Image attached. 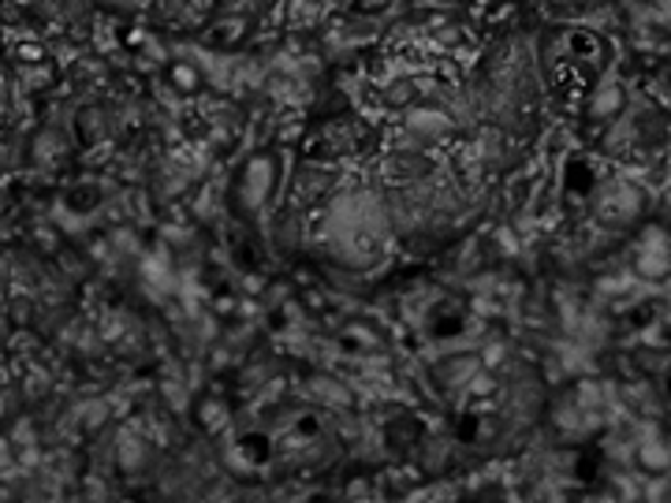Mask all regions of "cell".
I'll return each mask as SVG.
<instances>
[{"label":"cell","instance_id":"cell-1","mask_svg":"<svg viewBox=\"0 0 671 503\" xmlns=\"http://www.w3.org/2000/svg\"><path fill=\"white\" fill-rule=\"evenodd\" d=\"M594 213H597L600 224H608V228L630 224V221H635V216L641 213V194H638V186H630L627 180H611L605 191L597 194Z\"/></svg>","mask_w":671,"mask_h":503},{"label":"cell","instance_id":"cell-2","mask_svg":"<svg viewBox=\"0 0 671 503\" xmlns=\"http://www.w3.org/2000/svg\"><path fill=\"white\" fill-rule=\"evenodd\" d=\"M630 269H635L638 280H649V283H660L671 276V250H668V235L664 232H646L641 235V246L630 258Z\"/></svg>","mask_w":671,"mask_h":503},{"label":"cell","instance_id":"cell-3","mask_svg":"<svg viewBox=\"0 0 671 503\" xmlns=\"http://www.w3.org/2000/svg\"><path fill=\"white\" fill-rule=\"evenodd\" d=\"M273 175H276L273 157H254L251 168H246V180H243V199L251 202V205H258V202L269 199Z\"/></svg>","mask_w":671,"mask_h":503},{"label":"cell","instance_id":"cell-4","mask_svg":"<svg viewBox=\"0 0 671 503\" xmlns=\"http://www.w3.org/2000/svg\"><path fill=\"white\" fill-rule=\"evenodd\" d=\"M627 105V90L619 83H600L594 97H589V116H597V120H611V116H619Z\"/></svg>","mask_w":671,"mask_h":503},{"label":"cell","instance_id":"cell-5","mask_svg":"<svg viewBox=\"0 0 671 503\" xmlns=\"http://www.w3.org/2000/svg\"><path fill=\"white\" fill-rule=\"evenodd\" d=\"M407 127L418 138H440L444 131H451V120L440 113V108H411Z\"/></svg>","mask_w":671,"mask_h":503},{"label":"cell","instance_id":"cell-6","mask_svg":"<svg viewBox=\"0 0 671 503\" xmlns=\"http://www.w3.org/2000/svg\"><path fill=\"white\" fill-rule=\"evenodd\" d=\"M638 467L646 473H668L671 470V448L657 437L641 440L638 443Z\"/></svg>","mask_w":671,"mask_h":503},{"label":"cell","instance_id":"cell-7","mask_svg":"<svg viewBox=\"0 0 671 503\" xmlns=\"http://www.w3.org/2000/svg\"><path fill=\"white\" fill-rule=\"evenodd\" d=\"M172 86L175 90H183V94H194L202 86V72L199 67H191V64H172Z\"/></svg>","mask_w":671,"mask_h":503},{"label":"cell","instance_id":"cell-8","mask_svg":"<svg viewBox=\"0 0 671 503\" xmlns=\"http://www.w3.org/2000/svg\"><path fill=\"white\" fill-rule=\"evenodd\" d=\"M224 421H228V410L221 407V403H205V407L199 410V426H205L210 432H216L224 426Z\"/></svg>","mask_w":671,"mask_h":503},{"label":"cell","instance_id":"cell-9","mask_svg":"<svg viewBox=\"0 0 671 503\" xmlns=\"http://www.w3.org/2000/svg\"><path fill=\"white\" fill-rule=\"evenodd\" d=\"M19 56H23V61L26 64H38V61H42V45H19Z\"/></svg>","mask_w":671,"mask_h":503},{"label":"cell","instance_id":"cell-10","mask_svg":"<svg viewBox=\"0 0 671 503\" xmlns=\"http://www.w3.org/2000/svg\"><path fill=\"white\" fill-rule=\"evenodd\" d=\"M23 75H31V78H26V86H45V83H49V72H45V67H34V72H23Z\"/></svg>","mask_w":671,"mask_h":503},{"label":"cell","instance_id":"cell-11","mask_svg":"<svg viewBox=\"0 0 671 503\" xmlns=\"http://www.w3.org/2000/svg\"><path fill=\"white\" fill-rule=\"evenodd\" d=\"M362 4H366V8H384L388 0H362Z\"/></svg>","mask_w":671,"mask_h":503}]
</instances>
